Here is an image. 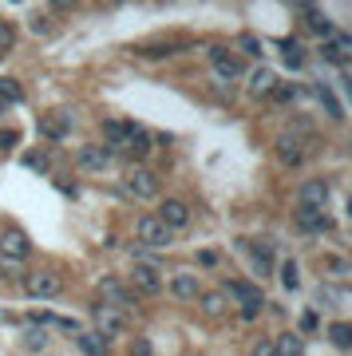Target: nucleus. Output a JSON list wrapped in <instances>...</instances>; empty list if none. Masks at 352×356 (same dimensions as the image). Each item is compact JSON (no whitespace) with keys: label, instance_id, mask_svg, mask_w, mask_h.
<instances>
[{"label":"nucleus","instance_id":"nucleus-2","mask_svg":"<svg viewBox=\"0 0 352 356\" xmlns=\"http://www.w3.org/2000/svg\"><path fill=\"white\" fill-rule=\"evenodd\" d=\"M24 293H28V297H36V301H56V297L63 293V277H60V273H51V269L28 273Z\"/></svg>","mask_w":352,"mask_h":356},{"label":"nucleus","instance_id":"nucleus-35","mask_svg":"<svg viewBox=\"0 0 352 356\" xmlns=\"http://www.w3.org/2000/svg\"><path fill=\"white\" fill-rule=\"evenodd\" d=\"M24 344L32 348V353H40V348L48 344V337H44V329H40V325H32V329H28V337H24Z\"/></svg>","mask_w":352,"mask_h":356},{"label":"nucleus","instance_id":"nucleus-37","mask_svg":"<svg viewBox=\"0 0 352 356\" xmlns=\"http://www.w3.org/2000/svg\"><path fill=\"white\" fill-rule=\"evenodd\" d=\"M218 261H222V254H218V250H198V266L202 269H214Z\"/></svg>","mask_w":352,"mask_h":356},{"label":"nucleus","instance_id":"nucleus-14","mask_svg":"<svg viewBox=\"0 0 352 356\" xmlns=\"http://www.w3.org/2000/svg\"><path fill=\"white\" fill-rule=\"evenodd\" d=\"M297 226H301V234H325V229H333V218L325 210H301L297 206Z\"/></svg>","mask_w":352,"mask_h":356},{"label":"nucleus","instance_id":"nucleus-21","mask_svg":"<svg viewBox=\"0 0 352 356\" xmlns=\"http://www.w3.org/2000/svg\"><path fill=\"white\" fill-rule=\"evenodd\" d=\"M313 95L321 99V107L328 111V119H337V123L344 119V107L337 103V91H333V88H325V83H321V88H313Z\"/></svg>","mask_w":352,"mask_h":356},{"label":"nucleus","instance_id":"nucleus-9","mask_svg":"<svg viewBox=\"0 0 352 356\" xmlns=\"http://www.w3.org/2000/svg\"><path fill=\"white\" fill-rule=\"evenodd\" d=\"M297 202H301V210H325L328 206V182L325 178H309L301 191H297Z\"/></svg>","mask_w":352,"mask_h":356},{"label":"nucleus","instance_id":"nucleus-32","mask_svg":"<svg viewBox=\"0 0 352 356\" xmlns=\"http://www.w3.org/2000/svg\"><path fill=\"white\" fill-rule=\"evenodd\" d=\"M297 95H301V91L293 88V83H273V91H269V99L273 103H293Z\"/></svg>","mask_w":352,"mask_h":356},{"label":"nucleus","instance_id":"nucleus-34","mask_svg":"<svg viewBox=\"0 0 352 356\" xmlns=\"http://www.w3.org/2000/svg\"><path fill=\"white\" fill-rule=\"evenodd\" d=\"M16 147H20V131H16V127H4V131H0V154L16 151Z\"/></svg>","mask_w":352,"mask_h":356},{"label":"nucleus","instance_id":"nucleus-40","mask_svg":"<svg viewBox=\"0 0 352 356\" xmlns=\"http://www.w3.org/2000/svg\"><path fill=\"white\" fill-rule=\"evenodd\" d=\"M253 356H277L273 341H257V344H253Z\"/></svg>","mask_w":352,"mask_h":356},{"label":"nucleus","instance_id":"nucleus-26","mask_svg":"<svg viewBox=\"0 0 352 356\" xmlns=\"http://www.w3.org/2000/svg\"><path fill=\"white\" fill-rule=\"evenodd\" d=\"M24 166L32 170V175H48L51 159H48V151H28V154H24Z\"/></svg>","mask_w":352,"mask_h":356},{"label":"nucleus","instance_id":"nucleus-27","mask_svg":"<svg viewBox=\"0 0 352 356\" xmlns=\"http://www.w3.org/2000/svg\"><path fill=\"white\" fill-rule=\"evenodd\" d=\"M321 60H328V64L340 67V72H344V64H349V56H344V51H340L333 40H325V44H321Z\"/></svg>","mask_w":352,"mask_h":356},{"label":"nucleus","instance_id":"nucleus-39","mask_svg":"<svg viewBox=\"0 0 352 356\" xmlns=\"http://www.w3.org/2000/svg\"><path fill=\"white\" fill-rule=\"evenodd\" d=\"M333 44H337L344 56H352V32H337V36H333Z\"/></svg>","mask_w":352,"mask_h":356},{"label":"nucleus","instance_id":"nucleus-36","mask_svg":"<svg viewBox=\"0 0 352 356\" xmlns=\"http://www.w3.org/2000/svg\"><path fill=\"white\" fill-rule=\"evenodd\" d=\"M321 329V317H317V309H305L301 313V332H317Z\"/></svg>","mask_w":352,"mask_h":356},{"label":"nucleus","instance_id":"nucleus-44","mask_svg":"<svg viewBox=\"0 0 352 356\" xmlns=\"http://www.w3.org/2000/svg\"><path fill=\"white\" fill-rule=\"evenodd\" d=\"M32 28H36V32H48L51 20H48V16H32Z\"/></svg>","mask_w":352,"mask_h":356},{"label":"nucleus","instance_id":"nucleus-17","mask_svg":"<svg viewBox=\"0 0 352 356\" xmlns=\"http://www.w3.org/2000/svg\"><path fill=\"white\" fill-rule=\"evenodd\" d=\"M107 163H111V151H107L103 143H88V147H79V166H83V170H103Z\"/></svg>","mask_w":352,"mask_h":356},{"label":"nucleus","instance_id":"nucleus-3","mask_svg":"<svg viewBox=\"0 0 352 356\" xmlns=\"http://www.w3.org/2000/svg\"><path fill=\"white\" fill-rule=\"evenodd\" d=\"M36 131H40V139L60 143V139H67V131H72V115L63 111V107H56V111H40Z\"/></svg>","mask_w":352,"mask_h":356},{"label":"nucleus","instance_id":"nucleus-4","mask_svg":"<svg viewBox=\"0 0 352 356\" xmlns=\"http://www.w3.org/2000/svg\"><path fill=\"white\" fill-rule=\"evenodd\" d=\"M123 191L131 194V198H154L159 194V178L151 175V170H143V166H131L123 178Z\"/></svg>","mask_w":352,"mask_h":356},{"label":"nucleus","instance_id":"nucleus-23","mask_svg":"<svg viewBox=\"0 0 352 356\" xmlns=\"http://www.w3.org/2000/svg\"><path fill=\"white\" fill-rule=\"evenodd\" d=\"M281 56H285V64H289L293 72L305 67V48L297 44V40H281Z\"/></svg>","mask_w":352,"mask_h":356},{"label":"nucleus","instance_id":"nucleus-41","mask_svg":"<svg viewBox=\"0 0 352 356\" xmlns=\"http://www.w3.org/2000/svg\"><path fill=\"white\" fill-rule=\"evenodd\" d=\"M51 325H60L63 332H76V337H79V325H76V321H72V317H56V321H51Z\"/></svg>","mask_w":352,"mask_h":356},{"label":"nucleus","instance_id":"nucleus-11","mask_svg":"<svg viewBox=\"0 0 352 356\" xmlns=\"http://www.w3.org/2000/svg\"><path fill=\"white\" fill-rule=\"evenodd\" d=\"M99 297H103V305H111V309H131L135 305V293H127V285L115 281V277L99 281Z\"/></svg>","mask_w":352,"mask_h":356},{"label":"nucleus","instance_id":"nucleus-7","mask_svg":"<svg viewBox=\"0 0 352 356\" xmlns=\"http://www.w3.org/2000/svg\"><path fill=\"white\" fill-rule=\"evenodd\" d=\"M131 285L138 293H163V273H159L154 261H135L131 266Z\"/></svg>","mask_w":352,"mask_h":356},{"label":"nucleus","instance_id":"nucleus-13","mask_svg":"<svg viewBox=\"0 0 352 356\" xmlns=\"http://www.w3.org/2000/svg\"><path fill=\"white\" fill-rule=\"evenodd\" d=\"M170 297H175V301H198L202 297L198 277H194V273H175V277H170Z\"/></svg>","mask_w":352,"mask_h":356},{"label":"nucleus","instance_id":"nucleus-1","mask_svg":"<svg viewBox=\"0 0 352 356\" xmlns=\"http://www.w3.org/2000/svg\"><path fill=\"white\" fill-rule=\"evenodd\" d=\"M0 254H4V266H20L32 257V242H28V234L20 226H8L0 234Z\"/></svg>","mask_w":352,"mask_h":356},{"label":"nucleus","instance_id":"nucleus-45","mask_svg":"<svg viewBox=\"0 0 352 356\" xmlns=\"http://www.w3.org/2000/svg\"><path fill=\"white\" fill-rule=\"evenodd\" d=\"M340 83H344V91H349V99H352V76L349 72H340Z\"/></svg>","mask_w":352,"mask_h":356},{"label":"nucleus","instance_id":"nucleus-43","mask_svg":"<svg viewBox=\"0 0 352 356\" xmlns=\"http://www.w3.org/2000/svg\"><path fill=\"white\" fill-rule=\"evenodd\" d=\"M56 186H60V194H63V198H76V182H63V178H60Z\"/></svg>","mask_w":352,"mask_h":356},{"label":"nucleus","instance_id":"nucleus-12","mask_svg":"<svg viewBox=\"0 0 352 356\" xmlns=\"http://www.w3.org/2000/svg\"><path fill=\"white\" fill-rule=\"evenodd\" d=\"M297 13L305 16V24L313 28L317 36H325V40H333V36H337V28H333V20H328V16L321 13V8H313L309 0H305V4H297Z\"/></svg>","mask_w":352,"mask_h":356},{"label":"nucleus","instance_id":"nucleus-10","mask_svg":"<svg viewBox=\"0 0 352 356\" xmlns=\"http://www.w3.org/2000/svg\"><path fill=\"white\" fill-rule=\"evenodd\" d=\"M154 218H159V222L175 234V229H182L190 222V206L182 202V198H166V202L159 206V214H154Z\"/></svg>","mask_w":352,"mask_h":356},{"label":"nucleus","instance_id":"nucleus-29","mask_svg":"<svg viewBox=\"0 0 352 356\" xmlns=\"http://www.w3.org/2000/svg\"><path fill=\"white\" fill-rule=\"evenodd\" d=\"M198 301H202V309H206L210 317H222V313H226V297H222V289L206 293V297H198Z\"/></svg>","mask_w":352,"mask_h":356},{"label":"nucleus","instance_id":"nucleus-38","mask_svg":"<svg viewBox=\"0 0 352 356\" xmlns=\"http://www.w3.org/2000/svg\"><path fill=\"white\" fill-rule=\"evenodd\" d=\"M131 356H154V344L147 341V337H138L135 348H131Z\"/></svg>","mask_w":352,"mask_h":356},{"label":"nucleus","instance_id":"nucleus-28","mask_svg":"<svg viewBox=\"0 0 352 356\" xmlns=\"http://www.w3.org/2000/svg\"><path fill=\"white\" fill-rule=\"evenodd\" d=\"M0 103H24V88L16 79H0Z\"/></svg>","mask_w":352,"mask_h":356},{"label":"nucleus","instance_id":"nucleus-20","mask_svg":"<svg viewBox=\"0 0 352 356\" xmlns=\"http://www.w3.org/2000/svg\"><path fill=\"white\" fill-rule=\"evenodd\" d=\"M277 356H305V337H297V332H281L273 341Z\"/></svg>","mask_w":352,"mask_h":356},{"label":"nucleus","instance_id":"nucleus-16","mask_svg":"<svg viewBox=\"0 0 352 356\" xmlns=\"http://www.w3.org/2000/svg\"><path fill=\"white\" fill-rule=\"evenodd\" d=\"M277 159H281L285 166H301L305 163V147L293 139V131H285V135L277 139Z\"/></svg>","mask_w":352,"mask_h":356},{"label":"nucleus","instance_id":"nucleus-6","mask_svg":"<svg viewBox=\"0 0 352 356\" xmlns=\"http://www.w3.org/2000/svg\"><path fill=\"white\" fill-rule=\"evenodd\" d=\"M135 234H138V242L151 245V250H163V245H170V238H175V234L159 222V218H138Z\"/></svg>","mask_w":352,"mask_h":356},{"label":"nucleus","instance_id":"nucleus-25","mask_svg":"<svg viewBox=\"0 0 352 356\" xmlns=\"http://www.w3.org/2000/svg\"><path fill=\"white\" fill-rule=\"evenodd\" d=\"M281 285H285V289H301V269H297V261H281Z\"/></svg>","mask_w":352,"mask_h":356},{"label":"nucleus","instance_id":"nucleus-15","mask_svg":"<svg viewBox=\"0 0 352 356\" xmlns=\"http://www.w3.org/2000/svg\"><path fill=\"white\" fill-rule=\"evenodd\" d=\"M95 321H99V329H95V332H103L107 341L123 332V313H119V309H111V305H95Z\"/></svg>","mask_w":352,"mask_h":356},{"label":"nucleus","instance_id":"nucleus-46","mask_svg":"<svg viewBox=\"0 0 352 356\" xmlns=\"http://www.w3.org/2000/svg\"><path fill=\"white\" fill-rule=\"evenodd\" d=\"M349 214H352V198H349Z\"/></svg>","mask_w":352,"mask_h":356},{"label":"nucleus","instance_id":"nucleus-8","mask_svg":"<svg viewBox=\"0 0 352 356\" xmlns=\"http://www.w3.org/2000/svg\"><path fill=\"white\" fill-rule=\"evenodd\" d=\"M222 297H234V301H241V305H265V293L253 285V281H241V277H230L226 285H222Z\"/></svg>","mask_w":352,"mask_h":356},{"label":"nucleus","instance_id":"nucleus-18","mask_svg":"<svg viewBox=\"0 0 352 356\" xmlns=\"http://www.w3.org/2000/svg\"><path fill=\"white\" fill-rule=\"evenodd\" d=\"M76 344H79V353L83 356H107L111 353V341H107L103 332H79Z\"/></svg>","mask_w":352,"mask_h":356},{"label":"nucleus","instance_id":"nucleus-33","mask_svg":"<svg viewBox=\"0 0 352 356\" xmlns=\"http://www.w3.org/2000/svg\"><path fill=\"white\" fill-rule=\"evenodd\" d=\"M253 269H257L262 277L273 273V257H269V250H253Z\"/></svg>","mask_w":352,"mask_h":356},{"label":"nucleus","instance_id":"nucleus-24","mask_svg":"<svg viewBox=\"0 0 352 356\" xmlns=\"http://www.w3.org/2000/svg\"><path fill=\"white\" fill-rule=\"evenodd\" d=\"M273 72H269V67H257V72H253V79H250V91L253 95H269V91H273Z\"/></svg>","mask_w":352,"mask_h":356},{"label":"nucleus","instance_id":"nucleus-19","mask_svg":"<svg viewBox=\"0 0 352 356\" xmlns=\"http://www.w3.org/2000/svg\"><path fill=\"white\" fill-rule=\"evenodd\" d=\"M103 147L111 151V147H127V123L123 119H103Z\"/></svg>","mask_w":352,"mask_h":356},{"label":"nucleus","instance_id":"nucleus-42","mask_svg":"<svg viewBox=\"0 0 352 356\" xmlns=\"http://www.w3.org/2000/svg\"><path fill=\"white\" fill-rule=\"evenodd\" d=\"M265 305H241V321H257V313H262Z\"/></svg>","mask_w":352,"mask_h":356},{"label":"nucleus","instance_id":"nucleus-31","mask_svg":"<svg viewBox=\"0 0 352 356\" xmlns=\"http://www.w3.org/2000/svg\"><path fill=\"white\" fill-rule=\"evenodd\" d=\"M13 44H16V24L8 20V16H0V56L13 48Z\"/></svg>","mask_w":352,"mask_h":356},{"label":"nucleus","instance_id":"nucleus-22","mask_svg":"<svg viewBox=\"0 0 352 356\" xmlns=\"http://www.w3.org/2000/svg\"><path fill=\"white\" fill-rule=\"evenodd\" d=\"M328 341L337 344L340 353H349L352 348V325L349 321H333V325H328Z\"/></svg>","mask_w":352,"mask_h":356},{"label":"nucleus","instance_id":"nucleus-30","mask_svg":"<svg viewBox=\"0 0 352 356\" xmlns=\"http://www.w3.org/2000/svg\"><path fill=\"white\" fill-rule=\"evenodd\" d=\"M238 48L241 51H246V56H253V60H262V40H257V36H253V32H241V36H238Z\"/></svg>","mask_w":352,"mask_h":356},{"label":"nucleus","instance_id":"nucleus-5","mask_svg":"<svg viewBox=\"0 0 352 356\" xmlns=\"http://www.w3.org/2000/svg\"><path fill=\"white\" fill-rule=\"evenodd\" d=\"M210 60H214V72L222 79H241V76H246V60H241L238 51L222 48V44H218V48H210Z\"/></svg>","mask_w":352,"mask_h":356}]
</instances>
